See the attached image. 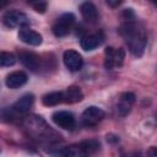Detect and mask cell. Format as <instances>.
Masks as SVG:
<instances>
[{"label":"cell","instance_id":"cell-1","mask_svg":"<svg viewBox=\"0 0 157 157\" xmlns=\"http://www.w3.org/2000/svg\"><path fill=\"white\" fill-rule=\"evenodd\" d=\"M125 21L120 26V34L125 39L129 50L135 56H141L147 44V34L141 23L135 18L131 9H126L124 12Z\"/></svg>","mask_w":157,"mask_h":157},{"label":"cell","instance_id":"cell-2","mask_svg":"<svg viewBox=\"0 0 157 157\" xmlns=\"http://www.w3.org/2000/svg\"><path fill=\"white\" fill-rule=\"evenodd\" d=\"M99 147V142L96 140H86L80 144L70 145L59 150V157H90Z\"/></svg>","mask_w":157,"mask_h":157},{"label":"cell","instance_id":"cell-3","mask_svg":"<svg viewBox=\"0 0 157 157\" xmlns=\"http://www.w3.org/2000/svg\"><path fill=\"white\" fill-rule=\"evenodd\" d=\"M75 21H76V17L71 12H65L61 16H59L52 27L54 36L59 37V38L67 36L71 32V29L75 25Z\"/></svg>","mask_w":157,"mask_h":157},{"label":"cell","instance_id":"cell-4","mask_svg":"<svg viewBox=\"0 0 157 157\" xmlns=\"http://www.w3.org/2000/svg\"><path fill=\"white\" fill-rule=\"evenodd\" d=\"M2 23L9 28H16V27L26 28V26H28L31 22L25 12L18 10H9L2 16Z\"/></svg>","mask_w":157,"mask_h":157},{"label":"cell","instance_id":"cell-5","mask_svg":"<svg viewBox=\"0 0 157 157\" xmlns=\"http://www.w3.org/2000/svg\"><path fill=\"white\" fill-rule=\"evenodd\" d=\"M125 59V50L121 48L108 47L104 52V67L107 70H113L120 67Z\"/></svg>","mask_w":157,"mask_h":157},{"label":"cell","instance_id":"cell-6","mask_svg":"<svg viewBox=\"0 0 157 157\" xmlns=\"http://www.w3.org/2000/svg\"><path fill=\"white\" fill-rule=\"evenodd\" d=\"M104 117H105V113L103 109L96 105H90L82 113V123L86 126H94L101 120H103Z\"/></svg>","mask_w":157,"mask_h":157},{"label":"cell","instance_id":"cell-7","mask_svg":"<svg viewBox=\"0 0 157 157\" xmlns=\"http://www.w3.org/2000/svg\"><path fill=\"white\" fill-rule=\"evenodd\" d=\"M52 119L59 128L65 129V130H72L76 125V120H75L74 114L71 112H67V110L54 112L52 115Z\"/></svg>","mask_w":157,"mask_h":157},{"label":"cell","instance_id":"cell-8","mask_svg":"<svg viewBox=\"0 0 157 157\" xmlns=\"http://www.w3.org/2000/svg\"><path fill=\"white\" fill-rule=\"evenodd\" d=\"M18 59L20 61L31 71H39L42 67V59L38 54L29 52V50H22L18 53Z\"/></svg>","mask_w":157,"mask_h":157},{"label":"cell","instance_id":"cell-9","mask_svg":"<svg viewBox=\"0 0 157 157\" xmlns=\"http://www.w3.org/2000/svg\"><path fill=\"white\" fill-rule=\"evenodd\" d=\"M63 60H64V64L65 66L70 70V71H78L81 70L82 67V64H83V59H82V55L74 50V49H67L64 52L63 54Z\"/></svg>","mask_w":157,"mask_h":157},{"label":"cell","instance_id":"cell-10","mask_svg":"<svg viewBox=\"0 0 157 157\" xmlns=\"http://www.w3.org/2000/svg\"><path fill=\"white\" fill-rule=\"evenodd\" d=\"M104 40V36L102 32H97V33H93V34H87L85 37L81 38L80 40V44H81V48L86 52H91L93 49H96L97 47H99Z\"/></svg>","mask_w":157,"mask_h":157},{"label":"cell","instance_id":"cell-11","mask_svg":"<svg viewBox=\"0 0 157 157\" xmlns=\"http://www.w3.org/2000/svg\"><path fill=\"white\" fill-rule=\"evenodd\" d=\"M18 38L21 42L28 44V45H40L43 42V37L42 34H39L38 32L29 29V28H21L18 31Z\"/></svg>","mask_w":157,"mask_h":157},{"label":"cell","instance_id":"cell-12","mask_svg":"<svg viewBox=\"0 0 157 157\" xmlns=\"http://www.w3.org/2000/svg\"><path fill=\"white\" fill-rule=\"evenodd\" d=\"M33 102H34V96L32 93L23 94L21 98H18L13 103V105L11 107V110L15 112L16 114H25L32 108Z\"/></svg>","mask_w":157,"mask_h":157},{"label":"cell","instance_id":"cell-13","mask_svg":"<svg viewBox=\"0 0 157 157\" xmlns=\"http://www.w3.org/2000/svg\"><path fill=\"white\" fill-rule=\"evenodd\" d=\"M27 80H28L27 74L25 71L18 70V71H13L6 76L5 85L11 90H16V88L22 87L27 82Z\"/></svg>","mask_w":157,"mask_h":157},{"label":"cell","instance_id":"cell-14","mask_svg":"<svg viewBox=\"0 0 157 157\" xmlns=\"http://www.w3.org/2000/svg\"><path fill=\"white\" fill-rule=\"evenodd\" d=\"M134 102H135V94L134 93H131V92H124V93H121L120 94V98H119L118 107H117L118 113L121 117H125L130 112Z\"/></svg>","mask_w":157,"mask_h":157},{"label":"cell","instance_id":"cell-15","mask_svg":"<svg viewBox=\"0 0 157 157\" xmlns=\"http://www.w3.org/2000/svg\"><path fill=\"white\" fill-rule=\"evenodd\" d=\"M80 12L82 18L88 23H94L98 20V10L92 2H82L80 6Z\"/></svg>","mask_w":157,"mask_h":157},{"label":"cell","instance_id":"cell-16","mask_svg":"<svg viewBox=\"0 0 157 157\" xmlns=\"http://www.w3.org/2000/svg\"><path fill=\"white\" fill-rule=\"evenodd\" d=\"M83 99V93L78 86H69L65 91H63V102L74 104L81 102Z\"/></svg>","mask_w":157,"mask_h":157},{"label":"cell","instance_id":"cell-17","mask_svg":"<svg viewBox=\"0 0 157 157\" xmlns=\"http://www.w3.org/2000/svg\"><path fill=\"white\" fill-rule=\"evenodd\" d=\"M63 102V91H54V92H49L47 94L43 96L42 98V103L47 107H53V105H58L59 103Z\"/></svg>","mask_w":157,"mask_h":157},{"label":"cell","instance_id":"cell-18","mask_svg":"<svg viewBox=\"0 0 157 157\" xmlns=\"http://www.w3.org/2000/svg\"><path fill=\"white\" fill-rule=\"evenodd\" d=\"M17 58L11 52H0V67H9L15 65Z\"/></svg>","mask_w":157,"mask_h":157},{"label":"cell","instance_id":"cell-19","mask_svg":"<svg viewBox=\"0 0 157 157\" xmlns=\"http://www.w3.org/2000/svg\"><path fill=\"white\" fill-rule=\"evenodd\" d=\"M31 6L37 11V12H40V13H44L45 10H47V2L44 1H36V2H29Z\"/></svg>","mask_w":157,"mask_h":157},{"label":"cell","instance_id":"cell-20","mask_svg":"<svg viewBox=\"0 0 157 157\" xmlns=\"http://www.w3.org/2000/svg\"><path fill=\"white\" fill-rule=\"evenodd\" d=\"M120 4H121V1H110V0L107 1V5H109V6H112V7H117V6H119Z\"/></svg>","mask_w":157,"mask_h":157},{"label":"cell","instance_id":"cell-21","mask_svg":"<svg viewBox=\"0 0 157 157\" xmlns=\"http://www.w3.org/2000/svg\"><path fill=\"white\" fill-rule=\"evenodd\" d=\"M6 5H7V2H6V1H0V10H1L2 7H5Z\"/></svg>","mask_w":157,"mask_h":157}]
</instances>
